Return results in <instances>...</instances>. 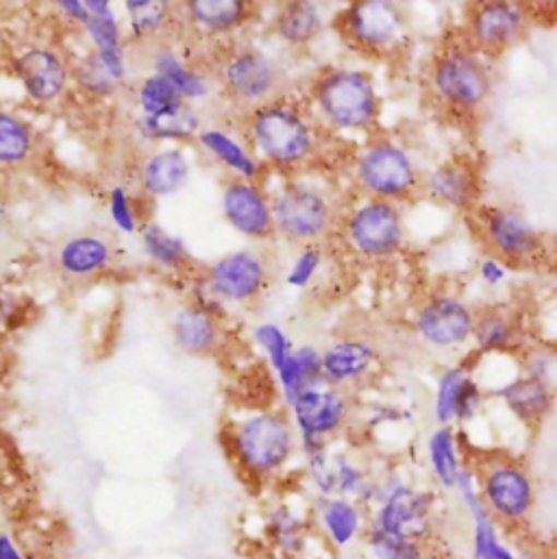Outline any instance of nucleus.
<instances>
[{"mask_svg":"<svg viewBox=\"0 0 557 559\" xmlns=\"http://www.w3.org/2000/svg\"><path fill=\"white\" fill-rule=\"evenodd\" d=\"M536 559H557V554H541Z\"/></svg>","mask_w":557,"mask_h":559,"instance_id":"49","label":"nucleus"},{"mask_svg":"<svg viewBox=\"0 0 557 559\" xmlns=\"http://www.w3.org/2000/svg\"><path fill=\"white\" fill-rule=\"evenodd\" d=\"M109 210H111V218L118 225V229H122L125 234H133L138 229L135 223V214L133 207L129 203V197L122 188H114L109 194Z\"/></svg>","mask_w":557,"mask_h":559,"instance_id":"47","label":"nucleus"},{"mask_svg":"<svg viewBox=\"0 0 557 559\" xmlns=\"http://www.w3.org/2000/svg\"><path fill=\"white\" fill-rule=\"evenodd\" d=\"M83 4L90 13L83 26L90 33L92 41L96 44L98 63L103 66V70L111 81H120L125 76V57L120 48V31H118L116 15L109 2L105 0H85Z\"/></svg>","mask_w":557,"mask_h":559,"instance_id":"28","label":"nucleus"},{"mask_svg":"<svg viewBox=\"0 0 557 559\" xmlns=\"http://www.w3.org/2000/svg\"><path fill=\"white\" fill-rule=\"evenodd\" d=\"M344 37L370 55H394L407 41V17L396 2H353L340 17Z\"/></svg>","mask_w":557,"mask_h":559,"instance_id":"13","label":"nucleus"},{"mask_svg":"<svg viewBox=\"0 0 557 559\" xmlns=\"http://www.w3.org/2000/svg\"><path fill=\"white\" fill-rule=\"evenodd\" d=\"M510 275H512V266L493 253H486L477 262V277L493 289L503 287L510 281Z\"/></svg>","mask_w":557,"mask_h":559,"instance_id":"46","label":"nucleus"},{"mask_svg":"<svg viewBox=\"0 0 557 559\" xmlns=\"http://www.w3.org/2000/svg\"><path fill=\"white\" fill-rule=\"evenodd\" d=\"M552 346H554V350H556V353H557V331H556V335H554V342H552Z\"/></svg>","mask_w":557,"mask_h":559,"instance_id":"50","label":"nucleus"},{"mask_svg":"<svg viewBox=\"0 0 557 559\" xmlns=\"http://www.w3.org/2000/svg\"><path fill=\"white\" fill-rule=\"evenodd\" d=\"M316 107L331 129L368 133L379 124L381 96L370 72L333 68L313 85Z\"/></svg>","mask_w":557,"mask_h":559,"instance_id":"4","label":"nucleus"},{"mask_svg":"<svg viewBox=\"0 0 557 559\" xmlns=\"http://www.w3.org/2000/svg\"><path fill=\"white\" fill-rule=\"evenodd\" d=\"M353 177L366 199L407 203L423 194L425 173L414 153L394 138L370 140L355 157Z\"/></svg>","mask_w":557,"mask_h":559,"instance_id":"3","label":"nucleus"},{"mask_svg":"<svg viewBox=\"0 0 557 559\" xmlns=\"http://www.w3.org/2000/svg\"><path fill=\"white\" fill-rule=\"evenodd\" d=\"M249 11V4L242 0H194L186 4L188 17L214 33L236 28Z\"/></svg>","mask_w":557,"mask_h":559,"instance_id":"35","label":"nucleus"},{"mask_svg":"<svg viewBox=\"0 0 557 559\" xmlns=\"http://www.w3.org/2000/svg\"><path fill=\"white\" fill-rule=\"evenodd\" d=\"M423 194L453 212H475L482 197L479 170L471 159H447L425 173Z\"/></svg>","mask_w":557,"mask_h":559,"instance_id":"19","label":"nucleus"},{"mask_svg":"<svg viewBox=\"0 0 557 559\" xmlns=\"http://www.w3.org/2000/svg\"><path fill=\"white\" fill-rule=\"evenodd\" d=\"M427 462L434 481L442 490H453L466 466L460 431L455 427H436L427 438Z\"/></svg>","mask_w":557,"mask_h":559,"instance_id":"30","label":"nucleus"},{"mask_svg":"<svg viewBox=\"0 0 557 559\" xmlns=\"http://www.w3.org/2000/svg\"><path fill=\"white\" fill-rule=\"evenodd\" d=\"M436 506L434 492L418 490L399 477L386 479L377 484L368 527L394 538L434 545L438 536Z\"/></svg>","mask_w":557,"mask_h":559,"instance_id":"6","label":"nucleus"},{"mask_svg":"<svg viewBox=\"0 0 557 559\" xmlns=\"http://www.w3.org/2000/svg\"><path fill=\"white\" fill-rule=\"evenodd\" d=\"M307 475L318 497L353 499L366 510L375 506L377 479L344 451H331V447H327L324 451L309 455Z\"/></svg>","mask_w":557,"mask_h":559,"instance_id":"16","label":"nucleus"},{"mask_svg":"<svg viewBox=\"0 0 557 559\" xmlns=\"http://www.w3.org/2000/svg\"><path fill=\"white\" fill-rule=\"evenodd\" d=\"M482 499L506 532H523L536 512L538 488L528 464L508 453H486L471 460Z\"/></svg>","mask_w":557,"mask_h":559,"instance_id":"2","label":"nucleus"},{"mask_svg":"<svg viewBox=\"0 0 557 559\" xmlns=\"http://www.w3.org/2000/svg\"><path fill=\"white\" fill-rule=\"evenodd\" d=\"M173 335L177 346L188 355H210L218 346L216 320L199 307L181 309L173 320Z\"/></svg>","mask_w":557,"mask_h":559,"instance_id":"31","label":"nucleus"},{"mask_svg":"<svg viewBox=\"0 0 557 559\" xmlns=\"http://www.w3.org/2000/svg\"><path fill=\"white\" fill-rule=\"evenodd\" d=\"M201 144L227 168L238 173L242 179H256L258 177V162L227 133L218 129H205L201 131Z\"/></svg>","mask_w":557,"mask_h":559,"instance_id":"39","label":"nucleus"},{"mask_svg":"<svg viewBox=\"0 0 557 559\" xmlns=\"http://www.w3.org/2000/svg\"><path fill=\"white\" fill-rule=\"evenodd\" d=\"M256 340L262 344V348L269 353L271 364L275 370H281V366L287 361L292 355V344L285 337V333L275 326V324H262L256 329Z\"/></svg>","mask_w":557,"mask_h":559,"instance_id":"44","label":"nucleus"},{"mask_svg":"<svg viewBox=\"0 0 557 559\" xmlns=\"http://www.w3.org/2000/svg\"><path fill=\"white\" fill-rule=\"evenodd\" d=\"M427 90L438 107L471 118L493 96V59L473 48L464 35L449 39L434 52L427 66Z\"/></svg>","mask_w":557,"mask_h":559,"instance_id":"1","label":"nucleus"},{"mask_svg":"<svg viewBox=\"0 0 557 559\" xmlns=\"http://www.w3.org/2000/svg\"><path fill=\"white\" fill-rule=\"evenodd\" d=\"M342 236L353 255L364 262H390L407 245V225L399 203L362 199L342 218Z\"/></svg>","mask_w":557,"mask_h":559,"instance_id":"7","label":"nucleus"},{"mask_svg":"<svg viewBox=\"0 0 557 559\" xmlns=\"http://www.w3.org/2000/svg\"><path fill=\"white\" fill-rule=\"evenodd\" d=\"M313 521L298 514L292 506L278 503L264 519V538L273 554L283 559H303L313 538Z\"/></svg>","mask_w":557,"mask_h":559,"instance_id":"27","label":"nucleus"},{"mask_svg":"<svg viewBox=\"0 0 557 559\" xmlns=\"http://www.w3.org/2000/svg\"><path fill=\"white\" fill-rule=\"evenodd\" d=\"M475 225L488 253L501 258L512 269L534 266L547 253L545 236L534 227V223L519 207H512V205L477 207Z\"/></svg>","mask_w":557,"mask_h":559,"instance_id":"9","label":"nucleus"},{"mask_svg":"<svg viewBox=\"0 0 557 559\" xmlns=\"http://www.w3.org/2000/svg\"><path fill=\"white\" fill-rule=\"evenodd\" d=\"M503 407L525 427L538 429L556 407V388L549 379L521 372L495 390Z\"/></svg>","mask_w":557,"mask_h":559,"instance_id":"23","label":"nucleus"},{"mask_svg":"<svg viewBox=\"0 0 557 559\" xmlns=\"http://www.w3.org/2000/svg\"><path fill=\"white\" fill-rule=\"evenodd\" d=\"M322 24V13L313 2H287L278 11V35L294 46L313 41L320 35Z\"/></svg>","mask_w":557,"mask_h":559,"instance_id":"34","label":"nucleus"},{"mask_svg":"<svg viewBox=\"0 0 557 559\" xmlns=\"http://www.w3.org/2000/svg\"><path fill=\"white\" fill-rule=\"evenodd\" d=\"M298 433L289 418L275 412L253 414L232 429V453L251 479H269L294 457Z\"/></svg>","mask_w":557,"mask_h":559,"instance_id":"5","label":"nucleus"},{"mask_svg":"<svg viewBox=\"0 0 557 559\" xmlns=\"http://www.w3.org/2000/svg\"><path fill=\"white\" fill-rule=\"evenodd\" d=\"M223 210L232 227L242 236L269 238L275 231L273 205L251 181H232L223 192Z\"/></svg>","mask_w":557,"mask_h":559,"instance_id":"24","label":"nucleus"},{"mask_svg":"<svg viewBox=\"0 0 557 559\" xmlns=\"http://www.w3.org/2000/svg\"><path fill=\"white\" fill-rule=\"evenodd\" d=\"M477 309L455 292L425 296L412 316L416 337L434 350H462L473 342Z\"/></svg>","mask_w":557,"mask_h":559,"instance_id":"11","label":"nucleus"},{"mask_svg":"<svg viewBox=\"0 0 557 559\" xmlns=\"http://www.w3.org/2000/svg\"><path fill=\"white\" fill-rule=\"evenodd\" d=\"M289 409L298 433V444L305 457H309L324 451L348 425L353 405L346 390L322 383L300 394Z\"/></svg>","mask_w":557,"mask_h":559,"instance_id":"12","label":"nucleus"},{"mask_svg":"<svg viewBox=\"0 0 557 559\" xmlns=\"http://www.w3.org/2000/svg\"><path fill=\"white\" fill-rule=\"evenodd\" d=\"M477 355H512L523 348V324L517 311L499 305L477 309L473 342Z\"/></svg>","mask_w":557,"mask_h":559,"instance_id":"26","label":"nucleus"},{"mask_svg":"<svg viewBox=\"0 0 557 559\" xmlns=\"http://www.w3.org/2000/svg\"><path fill=\"white\" fill-rule=\"evenodd\" d=\"M111 245L100 236H76L57 251V269L70 280H87L109 266Z\"/></svg>","mask_w":557,"mask_h":559,"instance_id":"29","label":"nucleus"},{"mask_svg":"<svg viewBox=\"0 0 557 559\" xmlns=\"http://www.w3.org/2000/svg\"><path fill=\"white\" fill-rule=\"evenodd\" d=\"M364 540L372 559H434V545L394 538L370 527L366 530Z\"/></svg>","mask_w":557,"mask_h":559,"instance_id":"40","label":"nucleus"},{"mask_svg":"<svg viewBox=\"0 0 557 559\" xmlns=\"http://www.w3.org/2000/svg\"><path fill=\"white\" fill-rule=\"evenodd\" d=\"M0 559H28L11 534L0 532Z\"/></svg>","mask_w":557,"mask_h":559,"instance_id":"48","label":"nucleus"},{"mask_svg":"<svg viewBox=\"0 0 557 559\" xmlns=\"http://www.w3.org/2000/svg\"><path fill=\"white\" fill-rule=\"evenodd\" d=\"M532 22L534 17L530 7L521 2H477L469 9L464 37L473 48L495 59L521 44L528 37Z\"/></svg>","mask_w":557,"mask_h":559,"instance_id":"14","label":"nucleus"},{"mask_svg":"<svg viewBox=\"0 0 557 559\" xmlns=\"http://www.w3.org/2000/svg\"><path fill=\"white\" fill-rule=\"evenodd\" d=\"M278 381L287 405H292L307 390L322 385V353L313 346H303L292 350L287 361L278 370Z\"/></svg>","mask_w":557,"mask_h":559,"instance_id":"32","label":"nucleus"},{"mask_svg":"<svg viewBox=\"0 0 557 559\" xmlns=\"http://www.w3.org/2000/svg\"><path fill=\"white\" fill-rule=\"evenodd\" d=\"M320 264H322V247L320 245L303 247V251L298 253L296 262L292 264V269L287 273V283L294 285V287L309 285L311 280L316 277Z\"/></svg>","mask_w":557,"mask_h":559,"instance_id":"45","label":"nucleus"},{"mask_svg":"<svg viewBox=\"0 0 557 559\" xmlns=\"http://www.w3.org/2000/svg\"><path fill=\"white\" fill-rule=\"evenodd\" d=\"M455 495L460 497V503L464 506L473 534H471V559H519L517 554L510 549V545L503 540V530L486 508L479 484H477V473L471 462H466Z\"/></svg>","mask_w":557,"mask_h":559,"instance_id":"18","label":"nucleus"},{"mask_svg":"<svg viewBox=\"0 0 557 559\" xmlns=\"http://www.w3.org/2000/svg\"><path fill=\"white\" fill-rule=\"evenodd\" d=\"M379 366V348L366 337H342L322 350L324 383L348 390L366 381Z\"/></svg>","mask_w":557,"mask_h":559,"instance_id":"21","label":"nucleus"},{"mask_svg":"<svg viewBox=\"0 0 557 559\" xmlns=\"http://www.w3.org/2000/svg\"><path fill=\"white\" fill-rule=\"evenodd\" d=\"M273 218L278 236L298 247L322 245L337 227L333 201L305 183H289L278 192L273 201Z\"/></svg>","mask_w":557,"mask_h":559,"instance_id":"10","label":"nucleus"},{"mask_svg":"<svg viewBox=\"0 0 557 559\" xmlns=\"http://www.w3.org/2000/svg\"><path fill=\"white\" fill-rule=\"evenodd\" d=\"M251 142L256 151L278 166H296L316 153V127L289 105H266L251 111Z\"/></svg>","mask_w":557,"mask_h":559,"instance_id":"8","label":"nucleus"},{"mask_svg":"<svg viewBox=\"0 0 557 559\" xmlns=\"http://www.w3.org/2000/svg\"><path fill=\"white\" fill-rule=\"evenodd\" d=\"M486 405V392L475 379L473 364L447 366L436 383L434 418L438 427H464L473 423Z\"/></svg>","mask_w":557,"mask_h":559,"instance_id":"17","label":"nucleus"},{"mask_svg":"<svg viewBox=\"0 0 557 559\" xmlns=\"http://www.w3.org/2000/svg\"><path fill=\"white\" fill-rule=\"evenodd\" d=\"M311 521L320 538L333 549L342 551L366 536L370 514L362 503L353 499L318 497L313 503Z\"/></svg>","mask_w":557,"mask_h":559,"instance_id":"22","label":"nucleus"},{"mask_svg":"<svg viewBox=\"0 0 557 559\" xmlns=\"http://www.w3.org/2000/svg\"><path fill=\"white\" fill-rule=\"evenodd\" d=\"M142 240H144L146 253L162 266L179 269L188 260L186 245L179 238L164 231L159 225H146L142 229Z\"/></svg>","mask_w":557,"mask_h":559,"instance_id":"43","label":"nucleus"},{"mask_svg":"<svg viewBox=\"0 0 557 559\" xmlns=\"http://www.w3.org/2000/svg\"><path fill=\"white\" fill-rule=\"evenodd\" d=\"M26 94L35 103H52L61 96L68 83L66 61L50 48H28L13 61Z\"/></svg>","mask_w":557,"mask_h":559,"instance_id":"25","label":"nucleus"},{"mask_svg":"<svg viewBox=\"0 0 557 559\" xmlns=\"http://www.w3.org/2000/svg\"><path fill=\"white\" fill-rule=\"evenodd\" d=\"M138 98H140V107L146 116H162V114L173 111L179 105L188 103L181 96V92L162 74H151L149 79H144L140 85Z\"/></svg>","mask_w":557,"mask_h":559,"instance_id":"41","label":"nucleus"},{"mask_svg":"<svg viewBox=\"0 0 557 559\" xmlns=\"http://www.w3.org/2000/svg\"><path fill=\"white\" fill-rule=\"evenodd\" d=\"M190 173L188 157L181 151H159L142 166V186L153 197H168L177 192Z\"/></svg>","mask_w":557,"mask_h":559,"instance_id":"33","label":"nucleus"},{"mask_svg":"<svg viewBox=\"0 0 557 559\" xmlns=\"http://www.w3.org/2000/svg\"><path fill=\"white\" fill-rule=\"evenodd\" d=\"M131 28L138 39H149L159 33L173 15V4L162 0H131L127 2Z\"/></svg>","mask_w":557,"mask_h":559,"instance_id":"42","label":"nucleus"},{"mask_svg":"<svg viewBox=\"0 0 557 559\" xmlns=\"http://www.w3.org/2000/svg\"><path fill=\"white\" fill-rule=\"evenodd\" d=\"M269 281L264 260L253 251H240L223 258L208 271L212 292L225 300L247 302L262 294Z\"/></svg>","mask_w":557,"mask_h":559,"instance_id":"20","label":"nucleus"},{"mask_svg":"<svg viewBox=\"0 0 557 559\" xmlns=\"http://www.w3.org/2000/svg\"><path fill=\"white\" fill-rule=\"evenodd\" d=\"M142 131L155 140H190L201 131V118L188 103H183L162 116H146L142 120Z\"/></svg>","mask_w":557,"mask_h":559,"instance_id":"37","label":"nucleus"},{"mask_svg":"<svg viewBox=\"0 0 557 559\" xmlns=\"http://www.w3.org/2000/svg\"><path fill=\"white\" fill-rule=\"evenodd\" d=\"M153 68L155 74L166 76L186 100H194V98H205L208 96V81L203 74H199L197 70L188 68L173 50L168 48H159L153 52Z\"/></svg>","mask_w":557,"mask_h":559,"instance_id":"36","label":"nucleus"},{"mask_svg":"<svg viewBox=\"0 0 557 559\" xmlns=\"http://www.w3.org/2000/svg\"><path fill=\"white\" fill-rule=\"evenodd\" d=\"M223 85L238 107L256 111L277 100L283 90V72L269 55L242 50L227 61Z\"/></svg>","mask_w":557,"mask_h":559,"instance_id":"15","label":"nucleus"},{"mask_svg":"<svg viewBox=\"0 0 557 559\" xmlns=\"http://www.w3.org/2000/svg\"><path fill=\"white\" fill-rule=\"evenodd\" d=\"M35 151L33 129L17 116L0 111V164L20 166Z\"/></svg>","mask_w":557,"mask_h":559,"instance_id":"38","label":"nucleus"}]
</instances>
